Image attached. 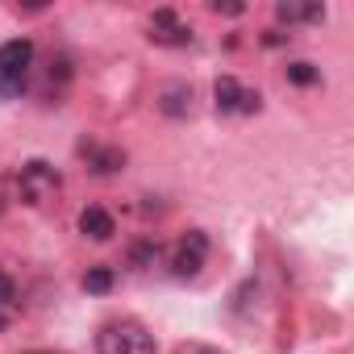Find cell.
Returning <instances> with one entry per match:
<instances>
[{"instance_id":"obj_1","label":"cell","mask_w":354,"mask_h":354,"mask_svg":"<svg viewBox=\"0 0 354 354\" xmlns=\"http://www.w3.org/2000/svg\"><path fill=\"white\" fill-rule=\"evenodd\" d=\"M154 333L133 321V317H117L109 325H100L96 333V354H154Z\"/></svg>"},{"instance_id":"obj_2","label":"cell","mask_w":354,"mask_h":354,"mask_svg":"<svg viewBox=\"0 0 354 354\" xmlns=\"http://www.w3.org/2000/svg\"><path fill=\"white\" fill-rule=\"evenodd\" d=\"M30 67H34V42L9 38L0 46V96H21L30 84Z\"/></svg>"},{"instance_id":"obj_3","label":"cell","mask_w":354,"mask_h":354,"mask_svg":"<svg viewBox=\"0 0 354 354\" xmlns=\"http://www.w3.org/2000/svg\"><path fill=\"white\" fill-rule=\"evenodd\" d=\"M63 188V175L46 162V158H34V162H26L21 167V175H17V196L26 201V205H46L55 192Z\"/></svg>"},{"instance_id":"obj_4","label":"cell","mask_w":354,"mask_h":354,"mask_svg":"<svg viewBox=\"0 0 354 354\" xmlns=\"http://www.w3.org/2000/svg\"><path fill=\"white\" fill-rule=\"evenodd\" d=\"M213 96H217V113H225V117H238V113L246 117V113H259V104H263V96L242 88L234 75H221L213 84Z\"/></svg>"},{"instance_id":"obj_5","label":"cell","mask_w":354,"mask_h":354,"mask_svg":"<svg viewBox=\"0 0 354 354\" xmlns=\"http://www.w3.org/2000/svg\"><path fill=\"white\" fill-rule=\"evenodd\" d=\"M205 259H209V238H205L201 230H192L188 238H180V246H175V254H171V271L180 275V279H192V275H201Z\"/></svg>"},{"instance_id":"obj_6","label":"cell","mask_w":354,"mask_h":354,"mask_svg":"<svg viewBox=\"0 0 354 354\" xmlns=\"http://www.w3.org/2000/svg\"><path fill=\"white\" fill-rule=\"evenodd\" d=\"M154 46H188L192 42V30L175 17L171 9H158L154 17H150V34H146Z\"/></svg>"},{"instance_id":"obj_7","label":"cell","mask_w":354,"mask_h":354,"mask_svg":"<svg viewBox=\"0 0 354 354\" xmlns=\"http://www.w3.org/2000/svg\"><path fill=\"white\" fill-rule=\"evenodd\" d=\"M80 234H84V238H92V242H109V238L117 234L113 213H109V209H100V205H88V209L80 213Z\"/></svg>"},{"instance_id":"obj_8","label":"cell","mask_w":354,"mask_h":354,"mask_svg":"<svg viewBox=\"0 0 354 354\" xmlns=\"http://www.w3.org/2000/svg\"><path fill=\"white\" fill-rule=\"evenodd\" d=\"M80 154L88 158V167H92L96 175H113V171H121V167H125V154H121L117 146H96V142H84V146H80Z\"/></svg>"},{"instance_id":"obj_9","label":"cell","mask_w":354,"mask_h":354,"mask_svg":"<svg viewBox=\"0 0 354 354\" xmlns=\"http://www.w3.org/2000/svg\"><path fill=\"white\" fill-rule=\"evenodd\" d=\"M158 109H162L167 117H188V113H192V88H188V84H171V88L162 92Z\"/></svg>"},{"instance_id":"obj_10","label":"cell","mask_w":354,"mask_h":354,"mask_svg":"<svg viewBox=\"0 0 354 354\" xmlns=\"http://www.w3.org/2000/svg\"><path fill=\"white\" fill-rule=\"evenodd\" d=\"M275 17H279V21H288V26H292V21H321V17H325V9H321V5H279V9H275Z\"/></svg>"},{"instance_id":"obj_11","label":"cell","mask_w":354,"mask_h":354,"mask_svg":"<svg viewBox=\"0 0 354 354\" xmlns=\"http://www.w3.org/2000/svg\"><path fill=\"white\" fill-rule=\"evenodd\" d=\"M13 308H17V283H13V275H5V271H0V329L9 325Z\"/></svg>"},{"instance_id":"obj_12","label":"cell","mask_w":354,"mask_h":354,"mask_svg":"<svg viewBox=\"0 0 354 354\" xmlns=\"http://www.w3.org/2000/svg\"><path fill=\"white\" fill-rule=\"evenodd\" d=\"M288 84H296V88H308V84H317L321 80V71L313 67V63H288Z\"/></svg>"},{"instance_id":"obj_13","label":"cell","mask_w":354,"mask_h":354,"mask_svg":"<svg viewBox=\"0 0 354 354\" xmlns=\"http://www.w3.org/2000/svg\"><path fill=\"white\" fill-rule=\"evenodd\" d=\"M154 259H158V242H154V238L133 242V250H129V263H133V267H150Z\"/></svg>"},{"instance_id":"obj_14","label":"cell","mask_w":354,"mask_h":354,"mask_svg":"<svg viewBox=\"0 0 354 354\" xmlns=\"http://www.w3.org/2000/svg\"><path fill=\"white\" fill-rule=\"evenodd\" d=\"M84 288H88V292H96V296H104V292L113 288V271H109V267H88Z\"/></svg>"},{"instance_id":"obj_15","label":"cell","mask_w":354,"mask_h":354,"mask_svg":"<svg viewBox=\"0 0 354 354\" xmlns=\"http://www.w3.org/2000/svg\"><path fill=\"white\" fill-rule=\"evenodd\" d=\"M184 354H221V350H213V346H192V350H184Z\"/></svg>"},{"instance_id":"obj_16","label":"cell","mask_w":354,"mask_h":354,"mask_svg":"<svg viewBox=\"0 0 354 354\" xmlns=\"http://www.w3.org/2000/svg\"><path fill=\"white\" fill-rule=\"evenodd\" d=\"M34 354H50V350H34Z\"/></svg>"},{"instance_id":"obj_17","label":"cell","mask_w":354,"mask_h":354,"mask_svg":"<svg viewBox=\"0 0 354 354\" xmlns=\"http://www.w3.org/2000/svg\"><path fill=\"white\" fill-rule=\"evenodd\" d=\"M0 213H5V201H0Z\"/></svg>"}]
</instances>
